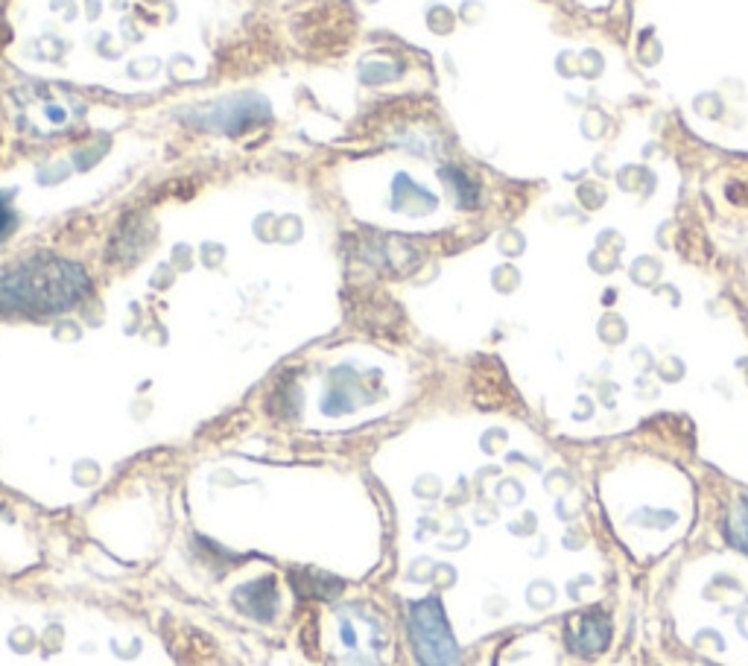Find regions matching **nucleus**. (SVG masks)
Returning <instances> with one entry per match:
<instances>
[{"instance_id":"f257e3e1","label":"nucleus","mask_w":748,"mask_h":666,"mask_svg":"<svg viewBox=\"0 0 748 666\" xmlns=\"http://www.w3.org/2000/svg\"><path fill=\"white\" fill-rule=\"evenodd\" d=\"M85 275L68 264H30L0 281V301L24 314L65 310L85 296Z\"/></svg>"},{"instance_id":"20e7f679","label":"nucleus","mask_w":748,"mask_h":666,"mask_svg":"<svg viewBox=\"0 0 748 666\" xmlns=\"http://www.w3.org/2000/svg\"><path fill=\"white\" fill-rule=\"evenodd\" d=\"M742 535H746V546H748V518H746V523H742Z\"/></svg>"},{"instance_id":"7ed1b4c3","label":"nucleus","mask_w":748,"mask_h":666,"mask_svg":"<svg viewBox=\"0 0 748 666\" xmlns=\"http://www.w3.org/2000/svg\"><path fill=\"white\" fill-rule=\"evenodd\" d=\"M12 228H16V217H12V211H9L7 202L0 199V240H3Z\"/></svg>"},{"instance_id":"f03ea898","label":"nucleus","mask_w":748,"mask_h":666,"mask_svg":"<svg viewBox=\"0 0 748 666\" xmlns=\"http://www.w3.org/2000/svg\"><path fill=\"white\" fill-rule=\"evenodd\" d=\"M410 637L421 666H459L457 643L448 632L444 611L436 596L410 608Z\"/></svg>"}]
</instances>
